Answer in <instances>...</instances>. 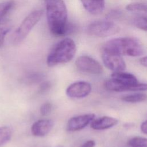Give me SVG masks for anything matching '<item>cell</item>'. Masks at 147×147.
<instances>
[{
  "label": "cell",
  "instance_id": "2",
  "mask_svg": "<svg viewBox=\"0 0 147 147\" xmlns=\"http://www.w3.org/2000/svg\"><path fill=\"white\" fill-rule=\"evenodd\" d=\"M102 49L121 56H140L144 51L140 42L136 38L125 37L111 39L106 42Z\"/></svg>",
  "mask_w": 147,
  "mask_h": 147
},
{
  "label": "cell",
  "instance_id": "6",
  "mask_svg": "<svg viewBox=\"0 0 147 147\" xmlns=\"http://www.w3.org/2000/svg\"><path fill=\"white\" fill-rule=\"evenodd\" d=\"M77 68L82 72L93 75H99L103 71L102 65L95 59L88 56H81L75 61Z\"/></svg>",
  "mask_w": 147,
  "mask_h": 147
},
{
  "label": "cell",
  "instance_id": "1",
  "mask_svg": "<svg viewBox=\"0 0 147 147\" xmlns=\"http://www.w3.org/2000/svg\"><path fill=\"white\" fill-rule=\"evenodd\" d=\"M46 15L51 32L63 36L70 31L67 24V10L63 0H47Z\"/></svg>",
  "mask_w": 147,
  "mask_h": 147
},
{
  "label": "cell",
  "instance_id": "14",
  "mask_svg": "<svg viewBox=\"0 0 147 147\" xmlns=\"http://www.w3.org/2000/svg\"><path fill=\"white\" fill-rule=\"evenodd\" d=\"M126 9L137 15L147 16V4L141 2H133L127 5Z\"/></svg>",
  "mask_w": 147,
  "mask_h": 147
},
{
  "label": "cell",
  "instance_id": "18",
  "mask_svg": "<svg viewBox=\"0 0 147 147\" xmlns=\"http://www.w3.org/2000/svg\"><path fill=\"white\" fill-rule=\"evenodd\" d=\"M11 137V129L8 126L0 127V147L8 142Z\"/></svg>",
  "mask_w": 147,
  "mask_h": 147
},
{
  "label": "cell",
  "instance_id": "15",
  "mask_svg": "<svg viewBox=\"0 0 147 147\" xmlns=\"http://www.w3.org/2000/svg\"><path fill=\"white\" fill-rule=\"evenodd\" d=\"M12 26L11 21L7 18H2L0 20V47L4 42L7 33L10 30Z\"/></svg>",
  "mask_w": 147,
  "mask_h": 147
},
{
  "label": "cell",
  "instance_id": "9",
  "mask_svg": "<svg viewBox=\"0 0 147 147\" xmlns=\"http://www.w3.org/2000/svg\"><path fill=\"white\" fill-rule=\"evenodd\" d=\"M91 91V84L84 81H79L70 84L66 89V94L69 97L82 98L90 94Z\"/></svg>",
  "mask_w": 147,
  "mask_h": 147
},
{
  "label": "cell",
  "instance_id": "23",
  "mask_svg": "<svg viewBox=\"0 0 147 147\" xmlns=\"http://www.w3.org/2000/svg\"><path fill=\"white\" fill-rule=\"evenodd\" d=\"M50 86H51V84H50L49 82H46L42 83L41 84V86L40 88V91L42 92H45V91H47L48 89H49Z\"/></svg>",
  "mask_w": 147,
  "mask_h": 147
},
{
  "label": "cell",
  "instance_id": "19",
  "mask_svg": "<svg viewBox=\"0 0 147 147\" xmlns=\"http://www.w3.org/2000/svg\"><path fill=\"white\" fill-rule=\"evenodd\" d=\"M130 147H147V138L141 137H134L127 142Z\"/></svg>",
  "mask_w": 147,
  "mask_h": 147
},
{
  "label": "cell",
  "instance_id": "26",
  "mask_svg": "<svg viewBox=\"0 0 147 147\" xmlns=\"http://www.w3.org/2000/svg\"><path fill=\"white\" fill-rule=\"evenodd\" d=\"M139 62L142 66L147 67V56L140 58L139 59Z\"/></svg>",
  "mask_w": 147,
  "mask_h": 147
},
{
  "label": "cell",
  "instance_id": "17",
  "mask_svg": "<svg viewBox=\"0 0 147 147\" xmlns=\"http://www.w3.org/2000/svg\"><path fill=\"white\" fill-rule=\"evenodd\" d=\"M132 23L136 28L147 32V16L137 15L133 18Z\"/></svg>",
  "mask_w": 147,
  "mask_h": 147
},
{
  "label": "cell",
  "instance_id": "27",
  "mask_svg": "<svg viewBox=\"0 0 147 147\" xmlns=\"http://www.w3.org/2000/svg\"><path fill=\"white\" fill-rule=\"evenodd\" d=\"M57 147H62V146H57Z\"/></svg>",
  "mask_w": 147,
  "mask_h": 147
},
{
  "label": "cell",
  "instance_id": "13",
  "mask_svg": "<svg viewBox=\"0 0 147 147\" xmlns=\"http://www.w3.org/2000/svg\"><path fill=\"white\" fill-rule=\"evenodd\" d=\"M84 9L92 14H99L105 9V0H80Z\"/></svg>",
  "mask_w": 147,
  "mask_h": 147
},
{
  "label": "cell",
  "instance_id": "25",
  "mask_svg": "<svg viewBox=\"0 0 147 147\" xmlns=\"http://www.w3.org/2000/svg\"><path fill=\"white\" fill-rule=\"evenodd\" d=\"M140 129L142 133L147 135V120L144 121L140 126Z\"/></svg>",
  "mask_w": 147,
  "mask_h": 147
},
{
  "label": "cell",
  "instance_id": "12",
  "mask_svg": "<svg viewBox=\"0 0 147 147\" xmlns=\"http://www.w3.org/2000/svg\"><path fill=\"white\" fill-rule=\"evenodd\" d=\"M118 123V120L115 118L109 116H103L94 119L91 122L90 126L94 130H103L116 126Z\"/></svg>",
  "mask_w": 147,
  "mask_h": 147
},
{
  "label": "cell",
  "instance_id": "21",
  "mask_svg": "<svg viewBox=\"0 0 147 147\" xmlns=\"http://www.w3.org/2000/svg\"><path fill=\"white\" fill-rule=\"evenodd\" d=\"M52 106L51 103L49 102L44 103L40 107V113L43 116H47L51 113L52 111Z\"/></svg>",
  "mask_w": 147,
  "mask_h": 147
},
{
  "label": "cell",
  "instance_id": "20",
  "mask_svg": "<svg viewBox=\"0 0 147 147\" xmlns=\"http://www.w3.org/2000/svg\"><path fill=\"white\" fill-rule=\"evenodd\" d=\"M13 1H7L0 3V20L3 18L4 16L10 10L13 6Z\"/></svg>",
  "mask_w": 147,
  "mask_h": 147
},
{
  "label": "cell",
  "instance_id": "16",
  "mask_svg": "<svg viewBox=\"0 0 147 147\" xmlns=\"http://www.w3.org/2000/svg\"><path fill=\"white\" fill-rule=\"evenodd\" d=\"M147 99V95L144 93H135L124 95L121 97V100L128 103H139Z\"/></svg>",
  "mask_w": 147,
  "mask_h": 147
},
{
  "label": "cell",
  "instance_id": "3",
  "mask_svg": "<svg viewBox=\"0 0 147 147\" xmlns=\"http://www.w3.org/2000/svg\"><path fill=\"white\" fill-rule=\"evenodd\" d=\"M76 45L70 38H65L57 43L48 54L47 63L49 66L66 63L71 61L76 53Z\"/></svg>",
  "mask_w": 147,
  "mask_h": 147
},
{
  "label": "cell",
  "instance_id": "7",
  "mask_svg": "<svg viewBox=\"0 0 147 147\" xmlns=\"http://www.w3.org/2000/svg\"><path fill=\"white\" fill-rule=\"evenodd\" d=\"M101 56L105 66L113 72L124 71L126 65L122 56L102 49Z\"/></svg>",
  "mask_w": 147,
  "mask_h": 147
},
{
  "label": "cell",
  "instance_id": "22",
  "mask_svg": "<svg viewBox=\"0 0 147 147\" xmlns=\"http://www.w3.org/2000/svg\"><path fill=\"white\" fill-rule=\"evenodd\" d=\"M122 14V13L121 10L118 9H113L110 11L109 13H107V19L110 20V19L118 18L119 17H121Z\"/></svg>",
  "mask_w": 147,
  "mask_h": 147
},
{
  "label": "cell",
  "instance_id": "5",
  "mask_svg": "<svg viewBox=\"0 0 147 147\" xmlns=\"http://www.w3.org/2000/svg\"><path fill=\"white\" fill-rule=\"evenodd\" d=\"M119 30V27L117 24L108 19L94 21L87 28V32L90 35L98 37L114 35L118 33Z\"/></svg>",
  "mask_w": 147,
  "mask_h": 147
},
{
  "label": "cell",
  "instance_id": "8",
  "mask_svg": "<svg viewBox=\"0 0 147 147\" xmlns=\"http://www.w3.org/2000/svg\"><path fill=\"white\" fill-rule=\"evenodd\" d=\"M111 78L115 80L121 86V91H133L134 86L138 83L137 78L132 74L124 71L113 72Z\"/></svg>",
  "mask_w": 147,
  "mask_h": 147
},
{
  "label": "cell",
  "instance_id": "11",
  "mask_svg": "<svg viewBox=\"0 0 147 147\" xmlns=\"http://www.w3.org/2000/svg\"><path fill=\"white\" fill-rule=\"evenodd\" d=\"M53 126V122L48 119L36 121L31 127V132L36 137H44L49 133Z\"/></svg>",
  "mask_w": 147,
  "mask_h": 147
},
{
  "label": "cell",
  "instance_id": "24",
  "mask_svg": "<svg viewBox=\"0 0 147 147\" xmlns=\"http://www.w3.org/2000/svg\"><path fill=\"white\" fill-rule=\"evenodd\" d=\"M95 146V141L90 140L86 141L80 147H94Z\"/></svg>",
  "mask_w": 147,
  "mask_h": 147
},
{
  "label": "cell",
  "instance_id": "4",
  "mask_svg": "<svg viewBox=\"0 0 147 147\" xmlns=\"http://www.w3.org/2000/svg\"><path fill=\"white\" fill-rule=\"evenodd\" d=\"M42 14L43 10L39 9L34 10L29 14L13 33L11 42L13 44H18L22 41L39 21Z\"/></svg>",
  "mask_w": 147,
  "mask_h": 147
},
{
  "label": "cell",
  "instance_id": "10",
  "mask_svg": "<svg viewBox=\"0 0 147 147\" xmlns=\"http://www.w3.org/2000/svg\"><path fill=\"white\" fill-rule=\"evenodd\" d=\"M94 114H86L71 118L67 124V130L69 131H75L83 129L95 119Z\"/></svg>",
  "mask_w": 147,
  "mask_h": 147
}]
</instances>
